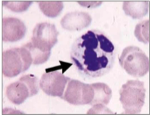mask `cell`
<instances>
[{"label":"cell","instance_id":"1","mask_svg":"<svg viewBox=\"0 0 154 115\" xmlns=\"http://www.w3.org/2000/svg\"><path fill=\"white\" fill-rule=\"evenodd\" d=\"M114 45L98 30H90L74 41L70 59L78 71L86 77H100L109 73L114 63Z\"/></svg>","mask_w":154,"mask_h":115},{"label":"cell","instance_id":"2","mask_svg":"<svg viewBox=\"0 0 154 115\" xmlns=\"http://www.w3.org/2000/svg\"><path fill=\"white\" fill-rule=\"evenodd\" d=\"M32 64V58L25 46L12 48L2 54V73L6 77H16L27 71Z\"/></svg>","mask_w":154,"mask_h":115},{"label":"cell","instance_id":"3","mask_svg":"<svg viewBox=\"0 0 154 115\" xmlns=\"http://www.w3.org/2000/svg\"><path fill=\"white\" fill-rule=\"evenodd\" d=\"M146 90L143 82L137 80H128L119 90V100L125 113L137 114L142 110L145 101Z\"/></svg>","mask_w":154,"mask_h":115},{"label":"cell","instance_id":"4","mask_svg":"<svg viewBox=\"0 0 154 115\" xmlns=\"http://www.w3.org/2000/svg\"><path fill=\"white\" fill-rule=\"evenodd\" d=\"M119 64L128 74L135 78L143 77L149 70V60L146 54L134 46L124 48L119 56Z\"/></svg>","mask_w":154,"mask_h":115},{"label":"cell","instance_id":"5","mask_svg":"<svg viewBox=\"0 0 154 115\" xmlns=\"http://www.w3.org/2000/svg\"><path fill=\"white\" fill-rule=\"evenodd\" d=\"M94 97L91 85L84 84L76 80H70L61 98L73 105L91 104Z\"/></svg>","mask_w":154,"mask_h":115},{"label":"cell","instance_id":"6","mask_svg":"<svg viewBox=\"0 0 154 115\" xmlns=\"http://www.w3.org/2000/svg\"><path fill=\"white\" fill-rule=\"evenodd\" d=\"M59 32L54 24L42 23L34 27L32 44L35 47L45 52H50L51 48L57 43Z\"/></svg>","mask_w":154,"mask_h":115},{"label":"cell","instance_id":"7","mask_svg":"<svg viewBox=\"0 0 154 115\" xmlns=\"http://www.w3.org/2000/svg\"><path fill=\"white\" fill-rule=\"evenodd\" d=\"M70 79L65 76L62 72L48 71L42 75L40 88L44 93L53 97H62L68 81Z\"/></svg>","mask_w":154,"mask_h":115},{"label":"cell","instance_id":"8","mask_svg":"<svg viewBox=\"0 0 154 115\" xmlns=\"http://www.w3.org/2000/svg\"><path fill=\"white\" fill-rule=\"evenodd\" d=\"M27 27L23 21L16 17H4L2 20V40L7 42L17 41L23 38Z\"/></svg>","mask_w":154,"mask_h":115},{"label":"cell","instance_id":"9","mask_svg":"<svg viewBox=\"0 0 154 115\" xmlns=\"http://www.w3.org/2000/svg\"><path fill=\"white\" fill-rule=\"evenodd\" d=\"M91 15L84 12H72L66 14L60 20V25L64 29L70 32H78L91 25Z\"/></svg>","mask_w":154,"mask_h":115},{"label":"cell","instance_id":"10","mask_svg":"<svg viewBox=\"0 0 154 115\" xmlns=\"http://www.w3.org/2000/svg\"><path fill=\"white\" fill-rule=\"evenodd\" d=\"M6 95L13 104L17 105L22 104L27 98L32 97L28 86L21 79L8 86Z\"/></svg>","mask_w":154,"mask_h":115},{"label":"cell","instance_id":"11","mask_svg":"<svg viewBox=\"0 0 154 115\" xmlns=\"http://www.w3.org/2000/svg\"><path fill=\"white\" fill-rule=\"evenodd\" d=\"M149 4L147 1H124L123 3V9L128 16L134 19L142 18L146 16L148 12Z\"/></svg>","mask_w":154,"mask_h":115},{"label":"cell","instance_id":"12","mask_svg":"<svg viewBox=\"0 0 154 115\" xmlns=\"http://www.w3.org/2000/svg\"><path fill=\"white\" fill-rule=\"evenodd\" d=\"M94 90V97L91 104H108L112 98V90L109 85L104 83H94L91 85Z\"/></svg>","mask_w":154,"mask_h":115},{"label":"cell","instance_id":"13","mask_svg":"<svg viewBox=\"0 0 154 115\" xmlns=\"http://www.w3.org/2000/svg\"><path fill=\"white\" fill-rule=\"evenodd\" d=\"M37 3L42 14L49 17H57L64 7L62 1H38Z\"/></svg>","mask_w":154,"mask_h":115},{"label":"cell","instance_id":"14","mask_svg":"<svg viewBox=\"0 0 154 115\" xmlns=\"http://www.w3.org/2000/svg\"><path fill=\"white\" fill-rule=\"evenodd\" d=\"M24 46L30 51L33 65L43 64L50 57L51 51L50 52H45V51H41L38 48L35 47L32 44V42H28Z\"/></svg>","mask_w":154,"mask_h":115},{"label":"cell","instance_id":"15","mask_svg":"<svg viewBox=\"0 0 154 115\" xmlns=\"http://www.w3.org/2000/svg\"><path fill=\"white\" fill-rule=\"evenodd\" d=\"M134 35L141 42L147 43L149 41V20H144L135 27Z\"/></svg>","mask_w":154,"mask_h":115},{"label":"cell","instance_id":"16","mask_svg":"<svg viewBox=\"0 0 154 115\" xmlns=\"http://www.w3.org/2000/svg\"><path fill=\"white\" fill-rule=\"evenodd\" d=\"M33 3V1H3V6L6 7L15 13H23L27 10V8L30 7V5Z\"/></svg>","mask_w":154,"mask_h":115},{"label":"cell","instance_id":"17","mask_svg":"<svg viewBox=\"0 0 154 115\" xmlns=\"http://www.w3.org/2000/svg\"><path fill=\"white\" fill-rule=\"evenodd\" d=\"M21 80H23L26 85L28 86V88L30 89L32 96L37 95L39 91L40 88V81L38 80V79L36 75L34 74H26L23 77H21Z\"/></svg>","mask_w":154,"mask_h":115},{"label":"cell","instance_id":"18","mask_svg":"<svg viewBox=\"0 0 154 115\" xmlns=\"http://www.w3.org/2000/svg\"><path fill=\"white\" fill-rule=\"evenodd\" d=\"M114 113L108 108L105 104H94L93 107L87 112V114H113Z\"/></svg>","mask_w":154,"mask_h":115},{"label":"cell","instance_id":"19","mask_svg":"<svg viewBox=\"0 0 154 115\" xmlns=\"http://www.w3.org/2000/svg\"><path fill=\"white\" fill-rule=\"evenodd\" d=\"M60 65L59 66H54L52 68H48V69L46 70V71L47 72H48V71H58L60 69H61L62 70V73L64 74L68 70V68L72 65L70 63H67V62H64V61H60Z\"/></svg>","mask_w":154,"mask_h":115},{"label":"cell","instance_id":"20","mask_svg":"<svg viewBox=\"0 0 154 115\" xmlns=\"http://www.w3.org/2000/svg\"><path fill=\"white\" fill-rule=\"evenodd\" d=\"M82 7L95 8L100 6L102 4V1H78Z\"/></svg>","mask_w":154,"mask_h":115}]
</instances>
